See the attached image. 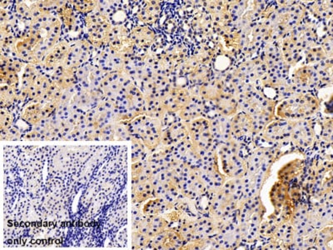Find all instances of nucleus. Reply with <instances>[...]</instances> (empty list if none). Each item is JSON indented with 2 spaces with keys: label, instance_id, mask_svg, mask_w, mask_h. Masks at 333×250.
I'll use <instances>...</instances> for the list:
<instances>
[{
  "label": "nucleus",
  "instance_id": "aec40b11",
  "mask_svg": "<svg viewBox=\"0 0 333 250\" xmlns=\"http://www.w3.org/2000/svg\"><path fill=\"white\" fill-rule=\"evenodd\" d=\"M67 126H68V123H67V120L66 119H61L59 121V125H58V127L61 128V129H63L64 128H66Z\"/></svg>",
  "mask_w": 333,
  "mask_h": 250
},
{
  "label": "nucleus",
  "instance_id": "ddd939ff",
  "mask_svg": "<svg viewBox=\"0 0 333 250\" xmlns=\"http://www.w3.org/2000/svg\"><path fill=\"white\" fill-rule=\"evenodd\" d=\"M29 96V91H28V88H21V93L19 95V100L21 101H24L25 99L28 98Z\"/></svg>",
  "mask_w": 333,
  "mask_h": 250
},
{
  "label": "nucleus",
  "instance_id": "2eb2a0df",
  "mask_svg": "<svg viewBox=\"0 0 333 250\" xmlns=\"http://www.w3.org/2000/svg\"><path fill=\"white\" fill-rule=\"evenodd\" d=\"M22 63H20L19 61H18V60H14V65H13V67H14V68L15 69V71H16V73H18V72H19L20 70H21V68H22Z\"/></svg>",
  "mask_w": 333,
  "mask_h": 250
},
{
  "label": "nucleus",
  "instance_id": "4be33fe9",
  "mask_svg": "<svg viewBox=\"0 0 333 250\" xmlns=\"http://www.w3.org/2000/svg\"><path fill=\"white\" fill-rule=\"evenodd\" d=\"M58 88V86L56 84V83H54V82H53V83H51V84H50V86H49V88H48V89H49L50 91H52V92H54Z\"/></svg>",
  "mask_w": 333,
  "mask_h": 250
},
{
  "label": "nucleus",
  "instance_id": "0eeeda50",
  "mask_svg": "<svg viewBox=\"0 0 333 250\" xmlns=\"http://www.w3.org/2000/svg\"><path fill=\"white\" fill-rule=\"evenodd\" d=\"M51 27H52V32L57 34V35L60 36V33H61V23H60V20L58 19L54 23L51 24Z\"/></svg>",
  "mask_w": 333,
  "mask_h": 250
},
{
  "label": "nucleus",
  "instance_id": "f8f14e48",
  "mask_svg": "<svg viewBox=\"0 0 333 250\" xmlns=\"http://www.w3.org/2000/svg\"><path fill=\"white\" fill-rule=\"evenodd\" d=\"M110 88L112 89L114 93H117L118 92V90L120 89V88L122 87V84H120L118 81H114L112 84H110Z\"/></svg>",
  "mask_w": 333,
  "mask_h": 250
},
{
  "label": "nucleus",
  "instance_id": "1a4fd4ad",
  "mask_svg": "<svg viewBox=\"0 0 333 250\" xmlns=\"http://www.w3.org/2000/svg\"><path fill=\"white\" fill-rule=\"evenodd\" d=\"M58 39H59V36L55 34L54 33H53L52 31L51 32H48L47 34V40L53 43H54V44L57 43V41L58 40Z\"/></svg>",
  "mask_w": 333,
  "mask_h": 250
},
{
  "label": "nucleus",
  "instance_id": "bb28decb",
  "mask_svg": "<svg viewBox=\"0 0 333 250\" xmlns=\"http://www.w3.org/2000/svg\"><path fill=\"white\" fill-rule=\"evenodd\" d=\"M8 4H9L8 1H1V2H0V6H1V8L4 9L6 7H8Z\"/></svg>",
  "mask_w": 333,
  "mask_h": 250
},
{
  "label": "nucleus",
  "instance_id": "b1692460",
  "mask_svg": "<svg viewBox=\"0 0 333 250\" xmlns=\"http://www.w3.org/2000/svg\"><path fill=\"white\" fill-rule=\"evenodd\" d=\"M132 213V217H135V216H137V215L140 214V210H139V208H138L133 207Z\"/></svg>",
  "mask_w": 333,
  "mask_h": 250
},
{
  "label": "nucleus",
  "instance_id": "a211bd4d",
  "mask_svg": "<svg viewBox=\"0 0 333 250\" xmlns=\"http://www.w3.org/2000/svg\"><path fill=\"white\" fill-rule=\"evenodd\" d=\"M81 84H82V87L85 89V91H88V90H89V89H88V88H89L90 84H89V83H88V82L87 78H85V79L81 83Z\"/></svg>",
  "mask_w": 333,
  "mask_h": 250
},
{
  "label": "nucleus",
  "instance_id": "f257e3e1",
  "mask_svg": "<svg viewBox=\"0 0 333 250\" xmlns=\"http://www.w3.org/2000/svg\"><path fill=\"white\" fill-rule=\"evenodd\" d=\"M61 18V19L63 20V23L65 24L66 27H68L69 29H72V28L75 26V23H76V17L74 15V12L73 9H72L70 8H68L66 9V11L64 13V14L63 15Z\"/></svg>",
  "mask_w": 333,
  "mask_h": 250
},
{
  "label": "nucleus",
  "instance_id": "7ed1b4c3",
  "mask_svg": "<svg viewBox=\"0 0 333 250\" xmlns=\"http://www.w3.org/2000/svg\"><path fill=\"white\" fill-rule=\"evenodd\" d=\"M30 8H28V6L24 4L23 2H18L17 5H16V11H17V14L21 16L23 18L24 16V14H26V12Z\"/></svg>",
  "mask_w": 333,
  "mask_h": 250
},
{
  "label": "nucleus",
  "instance_id": "5701e85b",
  "mask_svg": "<svg viewBox=\"0 0 333 250\" xmlns=\"http://www.w3.org/2000/svg\"><path fill=\"white\" fill-rule=\"evenodd\" d=\"M101 138H103V140H113L114 139V136L113 135H102Z\"/></svg>",
  "mask_w": 333,
  "mask_h": 250
},
{
  "label": "nucleus",
  "instance_id": "9b49d317",
  "mask_svg": "<svg viewBox=\"0 0 333 250\" xmlns=\"http://www.w3.org/2000/svg\"><path fill=\"white\" fill-rule=\"evenodd\" d=\"M65 73H66L65 68L63 67V65H61V66H58V67H57V68L55 69L54 73H53V74L56 75V76H58V77L60 78V77H63V76L65 74Z\"/></svg>",
  "mask_w": 333,
  "mask_h": 250
},
{
  "label": "nucleus",
  "instance_id": "a878e982",
  "mask_svg": "<svg viewBox=\"0 0 333 250\" xmlns=\"http://www.w3.org/2000/svg\"><path fill=\"white\" fill-rule=\"evenodd\" d=\"M95 121H97V119L95 117H87L86 118V123H94Z\"/></svg>",
  "mask_w": 333,
  "mask_h": 250
},
{
  "label": "nucleus",
  "instance_id": "393cba45",
  "mask_svg": "<svg viewBox=\"0 0 333 250\" xmlns=\"http://www.w3.org/2000/svg\"><path fill=\"white\" fill-rule=\"evenodd\" d=\"M28 98L31 99H37V92L36 91L29 92V96H28Z\"/></svg>",
  "mask_w": 333,
  "mask_h": 250
},
{
  "label": "nucleus",
  "instance_id": "dca6fc26",
  "mask_svg": "<svg viewBox=\"0 0 333 250\" xmlns=\"http://www.w3.org/2000/svg\"><path fill=\"white\" fill-rule=\"evenodd\" d=\"M67 123H68V125L72 126V128H74L75 126L77 125V121H76V120L73 119L72 118H71V117H69V118L67 119Z\"/></svg>",
  "mask_w": 333,
  "mask_h": 250
},
{
  "label": "nucleus",
  "instance_id": "39448f33",
  "mask_svg": "<svg viewBox=\"0 0 333 250\" xmlns=\"http://www.w3.org/2000/svg\"><path fill=\"white\" fill-rule=\"evenodd\" d=\"M72 99V93L68 90H66L63 93V95L60 99V103L62 104H68L69 101Z\"/></svg>",
  "mask_w": 333,
  "mask_h": 250
},
{
  "label": "nucleus",
  "instance_id": "412c9836",
  "mask_svg": "<svg viewBox=\"0 0 333 250\" xmlns=\"http://www.w3.org/2000/svg\"><path fill=\"white\" fill-rule=\"evenodd\" d=\"M79 114H80V113H78L77 111H72L71 113H70V117H71V118H73V119H75L76 121H78V117H79Z\"/></svg>",
  "mask_w": 333,
  "mask_h": 250
},
{
  "label": "nucleus",
  "instance_id": "4468645a",
  "mask_svg": "<svg viewBox=\"0 0 333 250\" xmlns=\"http://www.w3.org/2000/svg\"><path fill=\"white\" fill-rule=\"evenodd\" d=\"M50 84H51V83H50V81L47 79V78L45 77V78L43 79V84H42V86H41V88L44 91V92H46L47 89L49 88V86H50Z\"/></svg>",
  "mask_w": 333,
  "mask_h": 250
},
{
  "label": "nucleus",
  "instance_id": "423d86ee",
  "mask_svg": "<svg viewBox=\"0 0 333 250\" xmlns=\"http://www.w3.org/2000/svg\"><path fill=\"white\" fill-rule=\"evenodd\" d=\"M57 46L58 47L60 50H61L63 53L68 54L69 52H70V47H69L68 43H67L66 41H62V42H60Z\"/></svg>",
  "mask_w": 333,
  "mask_h": 250
},
{
  "label": "nucleus",
  "instance_id": "6e6552de",
  "mask_svg": "<svg viewBox=\"0 0 333 250\" xmlns=\"http://www.w3.org/2000/svg\"><path fill=\"white\" fill-rule=\"evenodd\" d=\"M9 138L11 139H14V140H17L20 138V133L18 129H16L15 128H11L9 129Z\"/></svg>",
  "mask_w": 333,
  "mask_h": 250
},
{
  "label": "nucleus",
  "instance_id": "20e7f679",
  "mask_svg": "<svg viewBox=\"0 0 333 250\" xmlns=\"http://www.w3.org/2000/svg\"><path fill=\"white\" fill-rule=\"evenodd\" d=\"M63 89L62 88H60L59 87L57 88V89L53 92V96H52V99H51V101L52 102H55V103H60V99H61V97H62V95H63Z\"/></svg>",
  "mask_w": 333,
  "mask_h": 250
},
{
  "label": "nucleus",
  "instance_id": "f3484780",
  "mask_svg": "<svg viewBox=\"0 0 333 250\" xmlns=\"http://www.w3.org/2000/svg\"><path fill=\"white\" fill-rule=\"evenodd\" d=\"M143 186H144L145 190H150V189H153V185H152V183L149 179L147 182H145L143 183Z\"/></svg>",
  "mask_w": 333,
  "mask_h": 250
},
{
  "label": "nucleus",
  "instance_id": "cd10ccee",
  "mask_svg": "<svg viewBox=\"0 0 333 250\" xmlns=\"http://www.w3.org/2000/svg\"><path fill=\"white\" fill-rule=\"evenodd\" d=\"M7 112L6 111H4V109H1V111H0V118H2V117H4V116H6L7 115Z\"/></svg>",
  "mask_w": 333,
  "mask_h": 250
},
{
  "label": "nucleus",
  "instance_id": "9d476101",
  "mask_svg": "<svg viewBox=\"0 0 333 250\" xmlns=\"http://www.w3.org/2000/svg\"><path fill=\"white\" fill-rule=\"evenodd\" d=\"M103 93H104V95H105L107 98H108V99H113V98H115V93L110 88V87H106V88H103Z\"/></svg>",
  "mask_w": 333,
  "mask_h": 250
},
{
  "label": "nucleus",
  "instance_id": "6ab92c4d",
  "mask_svg": "<svg viewBox=\"0 0 333 250\" xmlns=\"http://www.w3.org/2000/svg\"><path fill=\"white\" fill-rule=\"evenodd\" d=\"M132 84V81L130 80L129 78H126V80H125L124 82H123V84H122V87H124V88H126L127 89H128V88H129Z\"/></svg>",
  "mask_w": 333,
  "mask_h": 250
},
{
  "label": "nucleus",
  "instance_id": "c85d7f7f",
  "mask_svg": "<svg viewBox=\"0 0 333 250\" xmlns=\"http://www.w3.org/2000/svg\"><path fill=\"white\" fill-rule=\"evenodd\" d=\"M24 139H28V140H32V136H31V134L30 133H28V134H26V135H24Z\"/></svg>",
  "mask_w": 333,
  "mask_h": 250
},
{
  "label": "nucleus",
  "instance_id": "f03ea898",
  "mask_svg": "<svg viewBox=\"0 0 333 250\" xmlns=\"http://www.w3.org/2000/svg\"><path fill=\"white\" fill-rule=\"evenodd\" d=\"M58 64H59L58 59H57L56 57L53 55L51 52L47 55L45 59H44V64L46 65V67L49 68H53Z\"/></svg>",
  "mask_w": 333,
  "mask_h": 250
}]
</instances>
